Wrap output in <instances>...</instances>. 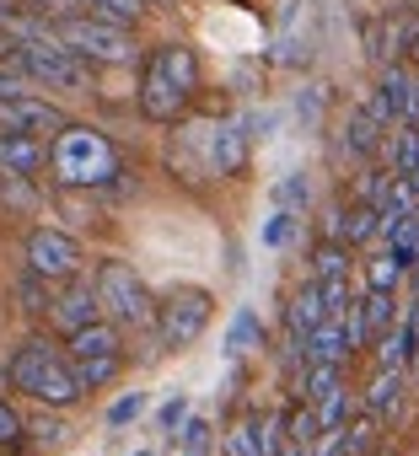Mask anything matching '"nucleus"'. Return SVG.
Instances as JSON below:
<instances>
[{"label":"nucleus","mask_w":419,"mask_h":456,"mask_svg":"<svg viewBox=\"0 0 419 456\" xmlns=\"http://www.w3.org/2000/svg\"><path fill=\"white\" fill-rule=\"evenodd\" d=\"M6 376H12L17 392L38 397V403H49V408H70V403H81V392H86L81 376H76V365H70V354H60V349L44 344V338H28V344L12 354Z\"/></svg>","instance_id":"f257e3e1"},{"label":"nucleus","mask_w":419,"mask_h":456,"mask_svg":"<svg viewBox=\"0 0 419 456\" xmlns=\"http://www.w3.org/2000/svg\"><path fill=\"white\" fill-rule=\"evenodd\" d=\"M49 167L65 188H108L119 177V156L113 145L86 129V124H60L54 129V145H49Z\"/></svg>","instance_id":"f03ea898"},{"label":"nucleus","mask_w":419,"mask_h":456,"mask_svg":"<svg viewBox=\"0 0 419 456\" xmlns=\"http://www.w3.org/2000/svg\"><path fill=\"white\" fill-rule=\"evenodd\" d=\"M0 65L44 81V86H65V92H86L92 86V65L81 54H70L60 38H28V44H0Z\"/></svg>","instance_id":"7ed1b4c3"},{"label":"nucleus","mask_w":419,"mask_h":456,"mask_svg":"<svg viewBox=\"0 0 419 456\" xmlns=\"http://www.w3.org/2000/svg\"><path fill=\"white\" fill-rule=\"evenodd\" d=\"M54 38H60L70 54H81L86 65H92V60H97V65H124V60H135V38H129V28L103 22V17H92V12L54 17Z\"/></svg>","instance_id":"20e7f679"},{"label":"nucleus","mask_w":419,"mask_h":456,"mask_svg":"<svg viewBox=\"0 0 419 456\" xmlns=\"http://www.w3.org/2000/svg\"><path fill=\"white\" fill-rule=\"evenodd\" d=\"M97 306L113 317V328H156V296L145 290V280L129 264H103L97 269Z\"/></svg>","instance_id":"39448f33"},{"label":"nucleus","mask_w":419,"mask_h":456,"mask_svg":"<svg viewBox=\"0 0 419 456\" xmlns=\"http://www.w3.org/2000/svg\"><path fill=\"white\" fill-rule=\"evenodd\" d=\"M210 312H216L210 290H199V285L172 290V296L156 306V344H161V349H188V344L210 328Z\"/></svg>","instance_id":"423d86ee"},{"label":"nucleus","mask_w":419,"mask_h":456,"mask_svg":"<svg viewBox=\"0 0 419 456\" xmlns=\"http://www.w3.org/2000/svg\"><path fill=\"white\" fill-rule=\"evenodd\" d=\"M28 269L38 274V280H76V269H81V242L70 237V232H54V225H38V232L28 237Z\"/></svg>","instance_id":"0eeeda50"},{"label":"nucleus","mask_w":419,"mask_h":456,"mask_svg":"<svg viewBox=\"0 0 419 456\" xmlns=\"http://www.w3.org/2000/svg\"><path fill=\"white\" fill-rule=\"evenodd\" d=\"M60 124H65V113H60L54 102L33 97V92H22V97H0V129H17V134H54Z\"/></svg>","instance_id":"6e6552de"},{"label":"nucleus","mask_w":419,"mask_h":456,"mask_svg":"<svg viewBox=\"0 0 419 456\" xmlns=\"http://www.w3.org/2000/svg\"><path fill=\"white\" fill-rule=\"evenodd\" d=\"M183 108H188V97L167 81V70L156 60H145V70H140V113L156 118V124H172V118H183Z\"/></svg>","instance_id":"1a4fd4ad"},{"label":"nucleus","mask_w":419,"mask_h":456,"mask_svg":"<svg viewBox=\"0 0 419 456\" xmlns=\"http://www.w3.org/2000/svg\"><path fill=\"white\" fill-rule=\"evenodd\" d=\"M38 167H49V145L38 134L0 129V172H6V177H33Z\"/></svg>","instance_id":"9d476101"},{"label":"nucleus","mask_w":419,"mask_h":456,"mask_svg":"<svg viewBox=\"0 0 419 456\" xmlns=\"http://www.w3.org/2000/svg\"><path fill=\"white\" fill-rule=\"evenodd\" d=\"M97 290L92 285H65L54 301H49V317H54V328L60 333H81V328H92L97 322Z\"/></svg>","instance_id":"9b49d317"},{"label":"nucleus","mask_w":419,"mask_h":456,"mask_svg":"<svg viewBox=\"0 0 419 456\" xmlns=\"http://www.w3.org/2000/svg\"><path fill=\"white\" fill-rule=\"evenodd\" d=\"M285 322H291V344H307V338L328 322V301H323V285H317V280H307V285L291 296Z\"/></svg>","instance_id":"f8f14e48"},{"label":"nucleus","mask_w":419,"mask_h":456,"mask_svg":"<svg viewBox=\"0 0 419 456\" xmlns=\"http://www.w3.org/2000/svg\"><path fill=\"white\" fill-rule=\"evenodd\" d=\"M210 167H216L221 177H237L248 167V129L242 124H221L216 134H210Z\"/></svg>","instance_id":"ddd939ff"},{"label":"nucleus","mask_w":419,"mask_h":456,"mask_svg":"<svg viewBox=\"0 0 419 456\" xmlns=\"http://www.w3.org/2000/svg\"><path fill=\"white\" fill-rule=\"evenodd\" d=\"M301 360L307 365H344L349 360V338H344V317H328L307 344H301Z\"/></svg>","instance_id":"4468645a"},{"label":"nucleus","mask_w":419,"mask_h":456,"mask_svg":"<svg viewBox=\"0 0 419 456\" xmlns=\"http://www.w3.org/2000/svg\"><path fill=\"white\" fill-rule=\"evenodd\" d=\"M151 60L167 70V81H172L183 97H193V92H199V54H193L188 44H167V49H156Z\"/></svg>","instance_id":"2eb2a0df"},{"label":"nucleus","mask_w":419,"mask_h":456,"mask_svg":"<svg viewBox=\"0 0 419 456\" xmlns=\"http://www.w3.org/2000/svg\"><path fill=\"white\" fill-rule=\"evenodd\" d=\"M382 161L392 177H408L419 161V124H392V134L382 140Z\"/></svg>","instance_id":"dca6fc26"},{"label":"nucleus","mask_w":419,"mask_h":456,"mask_svg":"<svg viewBox=\"0 0 419 456\" xmlns=\"http://www.w3.org/2000/svg\"><path fill=\"white\" fill-rule=\"evenodd\" d=\"M124 344H119V328L113 322H92V328H81V333H70V360H108V354H119Z\"/></svg>","instance_id":"f3484780"},{"label":"nucleus","mask_w":419,"mask_h":456,"mask_svg":"<svg viewBox=\"0 0 419 456\" xmlns=\"http://www.w3.org/2000/svg\"><path fill=\"white\" fill-rule=\"evenodd\" d=\"M403 387H408L403 370H387V365H382L376 381L366 387V413H371V419H392V413L403 408Z\"/></svg>","instance_id":"a211bd4d"},{"label":"nucleus","mask_w":419,"mask_h":456,"mask_svg":"<svg viewBox=\"0 0 419 456\" xmlns=\"http://www.w3.org/2000/svg\"><path fill=\"white\" fill-rule=\"evenodd\" d=\"M344 151H349V156H360V161L382 151V124L371 118V108H355V113L344 118Z\"/></svg>","instance_id":"6ab92c4d"},{"label":"nucleus","mask_w":419,"mask_h":456,"mask_svg":"<svg viewBox=\"0 0 419 456\" xmlns=\"http://www.w3.org/2000/svg\"><path fill=\"white\" fill-rule=\"evenodd\" d=\"M360 312H366V333H371V338H376V333H387V328L398 322L392 290H366V296H360Z\"/></svg>","instance_id":"aec40b11"},{"label":"nucleus","mask_w":419,"mask_h":456,"mask_svg":"<svg viewBox=\"0 0 419 456\" xmlns=\"http://www.w3.org/2000/svg\"><path fill=\"white\" fill-rule=\"evenodd\" d=\"M312 280H317V285H328V280H349V253H344L339 242H323V248L312 253Z\"/></svg>","instance_id":"412c9836"},{"label":"nucleus","mask_w":419,"mask_h":456,"mask_svg":"<svg viewBox=\"0 0 419 456\" xmlns=\"http://www.w3.org/2000/svg\"><path fill=\"white\" fill-rule=\"evenodd\" d=\"M333 232H339L344 242H371V237H376V209H371V204H360V209H344Z\"/></svg>","instance_id":"4be33fe9"},{"label":"nucleus","mask_w":419,"mask_h":456,"mask_svg":"<svg viewBox=\"0 0 419 456\" xmlns=\"http://www.w3.org/2000/svg\"><path fill=\"white\" fill-rule=\"evenodd\" d=\"M275 204H280V209H291V215H301V209H312V183H307L301 172H291V177H280V188H275Z\"/></svg>","instance_id":"5701e85b"},{"label":"nucleus","mask_w":419,"mask_h":456,"mask_svg":"<svg viewBox=\"0 0 419 456\" xmlns=\"http://www.w3.org/2000/svg\"><path fill=\"white\" fill-rule=\"evenodd\" d=\"M76 365V376H81V387L86 392H97V387H108L113 376H119V365H124V354H108V360H70Z\"/></svg>","instance_id":"b1692460"},{"label":"nucleus","mask_w":419,"mask_h":456,"mask_svg":"<svg viewBox=\"0 0 419 456\" xmlns=\"http://www.w3.org/2000/svg\"><path fill=\"white\" fill-rule=\"evenodd\" d=\"M312 413H317V429H323V435H328V429H339V424H344V413H349V392H344V387H333L328 397H317V403H312Z\"/></svg>","instance_id":"393cba45"},{"label":"nucleus","mask_w":419,"mask_h":456,"mask_svg":"<svg viewBox=\"0 0 419 456\" xmlns=\"http://www.w3.org/2000/svg\"><path fill=\"white\" fill-rule=\"evenodd\" d=\"M285 451V413H259V456H280Z\"/></svg>","instance_id":"a878e982"},{"label":"nucleus","mask_w":419,"mask_h":456,"mask_svg":"<svg viewBox=\"0 0 419 456\" xmlns=\"http://www.w3.org/2000/svg\"><path fill=\"white\" fill-rule=\"evenodd\" d=\"M226 456H259V413H248V419L226 435Z\"/></svg>","instance_id":"bb28decb"},{"label":"nucleus","mask_w":419,"mask_h":456,"mask_svg":"<svg viewBox=\"0 0 419 456\" xmlns=\"http://www.w3.org/2000/svg\"><path fill=\"white\" fill-rule=\"evenodd\" d=\"M403 274H408V269H403V264H398L392 253H382V258H371V290H392V285H398Z\"/></svg>","instance_id":"cd10ccee"},{"label":"nucleus","mask_w":419,"mask_h":456,"mask_svg":"<svg viewBox=\"0 0 419 456\" xmlns=\"http://www.w3.org/2000/svg\"><path fill=\"white\" fill-rule=\"evenodd\" d=\"M0 199H6V204H17V209H33V204H38L33 183H28V177H6V172H0Z\"/></svg>","instance_id":"c85d7f7f"},{"label":"nucleus","mask_w":419,"mask_h":456,"mask_svg":"<svg viewBox=\"0 0 419 456\" xmlns=\"http://www.w3.org/2000/svg\"><path fill=\"white\" fill-rule=\"evenodd\" d=\"M259 338V322H253V312H237V322H232V338H226V354H248V344Z\"/></svg>","instance_id":"c756f323"},{"label":"nucleus","mask_w":419,"mask_h":456,"mask_svg":"<svg viewBox=\"0 0 419 456\" xmlns=\"http://www.w3.org/2000/svg\"><path fill=\"white\" fill-rule=\"evenodd\" d=\"M291 232H296V215H291V209H280L275 220H264V242H269V248H285Z\"/></svg>","instance_id":"7c9ffc66"},{"label":"nucleus","mask_w":419,"mask_h":456,"mask_svg":"<svg viewBox=\"0 0 419 456\" xmlns=\"http://www.w3.org/2000/svg\"><path fill=\"white\" fill-rule=\"evenodd\" d=\"M17 296L28 301V312H49V301H54V296H44V280H38L33 269H28V280L17 285Z\"/></svg>","instance_id":"2f4dec72"},{"label":"nucleus","mask_w":419,"mask_h":456,"mask_svg":"<svg viewBox=\"0 0 419 456\" xmlns=\"http://www.w3.org/2000/svg\"><path fill=\"white\" fill-rule=\"evenodd\" d=\"M210 451V424L204 419H188V429H183V456H204Z\"/></svg>","instance_id":"473e14b6"},{"label":"nucleus","mask_w":419,"mask_h":456,"mask_svg":"<svg viewBox=\"0 0 419 456\" xmlns=\"http://www.w3.org/2000/svg\"><path fill=\"white\" fill-rule=\"evenodd\" d=\"M135 413H140V397H124V403H119V408L108 413V424H129Z\"/></svg>","instance_id":"72a5a7b5"},{"label":"nucleus","mask_w":419,"mask_h":456,"mask_svg":"<svg viewBox=\"0 0 419 456\" xmlns=\"http://www.w3.org/2000/svg\"><path fill=\"white\" fill-rule=\"evenodd\" d=\"M183 413H188V403H183V397H172V403L161 408V424L172 429V424H183Z\"/></svg>","instance_id":"f704fd0d"},{"label":"nucleus","mask_w":419,"mask_h":456,"mask_svg":"<svg viewBox=\"0 0 419 456\" xmlns=\"http://www.w3.org/2000/svg\"><path fill=\"white\" fill-rule=\"evenodd\" d=\"M6 435H17V419H12L6 408H0V440H6Z\"/></svg>","instance_id":"c9c22d12"},{"label":"nucleus","mask_w":419,"mask_h":456,"mask_svg":"<svg viewBox=\"0 0 419 456\" xmlns=\"http://www.w3.org/2000/svg\"><path fill=\"white\" fill-rule=\"evenodd\" d=\"M280 456H312V451H307V445H296V440H285V451H280Z\"/></svg>","instance_id":"e433bc0d"},{"label":"nucleus","mask_w":419,"mask_h":456,"mask_svg":"<svg viewBox=\"0 0 419 456\" xmlns=\"http://www.w3.org/2000/svg\"><path fill=\"white\" fill-rule=\"evenodd\" d=\"M408 183H414V188H419V161H414V172H408Z\"/></svg>","instance_id":"4c0bfd02"},{"label":"nucleus","mask_w":419,"mask_h":456,"mask_svg":"<svg viewBox=\"0 0 419 456\" xmlns=\"http://www.w3.org/2000/svg\"><path fill=\"white\" fill-rule=\"evenodd\" d=\"M414 60H419V28H414Z\"/></svg>","instance_id":"58836bf2"},{"label":"nucleus","mask_w":419,"mask_h":456,"mask_svg":"<svg viewBox=\"0 0 419 456\" xmlns=\"http://www.w3.org/2000/svg\"><path fill=\"white\" fill-rule=\"evenodd\" d=\"M371 456H392V451H371Z\"/></svg>","instance_id":"ea45409f"},{"label":"nucleus","mask_w":419,"mask_h":456,"mask_svg":"<svg viewBox=\"0 0 419 456\" xmlns=\"http://www.w3.org/2000/svg\"><path fill=\"white\" fill-rule=\"evenodd\" d=\"M156 6H167V0H156Z\"/></svg>","instance_id":"a19ab883"}]
</instances>
